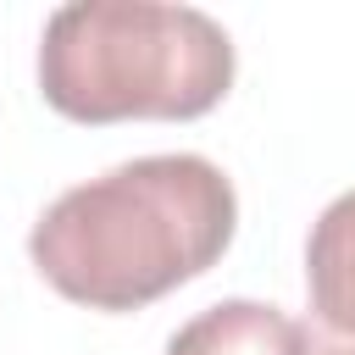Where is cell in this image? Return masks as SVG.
<instances>
[{
    "label": "cell",
    "instance_id": "6da1fadb",
    "mask_svg": "<svg viewBox=\"0 0 355 355\" xmlns=\"http://www.w3.org/2000/svg\"><path fill=\"white\" fill-rule=\"evenodd\" d=\"M239 200L205 155H139L67 189L28 239L39 277L89 311H139L211 272L233 244Z\"/></svg>",
    "mask_w": 355,
    "mask_h": 355
},
{
    "label": "cell",
    "instance_id": "3957f363",
    "mask_svg": "<svg viewBox=\"0 0 355 355\" xmlns=\"http://www.w3.org/2000/svg\"><path fill=\"white\" fill-rule=\"evenodd\" d=\"M305 294L300 355H355V189L311 222Z\"/></svg>",
    "mask_w": 355,
    "mask_h": 355
},
{
    "label": "cell",
    "instance_id": "7a4b0ae2",
    "mask_svg": "<svg viewBox=\"0 0 355 355\" xmlns=\"http://www.w3.org/2000/svg\"><path fill=\"white\" fill-rule=\"evenodd\" d=\"M39 89L72 122H189L233 89V39L194 6L78 0L44 22Z\"/></svg>",
    "mask_w": 355,
    "mask_h": 355
},
{
    "label": "cell",
    "instance_id": "277c9868",
    "mask_svg": "<svg viewBox=\"0 0 355 355\" xmlns=\"http://www.w3.org/2000/svg\"><path fill=\"white\" fill-rule=\"evenodd\" d=\"M166 355H300V322L261 300H222L189 316Z\"/></svg>",
    "mask_w": 355,
    "mask_h": 355
}]
</instances>
